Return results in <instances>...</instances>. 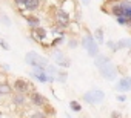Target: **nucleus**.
I'll return each instance as SVG.
<instances>
[{
    "mask_svg": "<svg viewBox=\"0 0 131 118\" xmlns=\"http://www.w3.org/2000/svg\"><path fill=\"white\" fill-rule=\"evenodd\" d=\"M0 92H2L3 95H11V92H13V86H8L5 81H0Z\"/></svg>",
    "mask_w": 131,
    "mask_h": 118,
    "instance_id": "19",
    "label": "nucleus"
},
{
    "mask_svg": "<svg viewBox=\"0 0 131 118\" xmlns=\"http://www.w3.org/2000/svg\"><path fill=\"white\" fill-rule=\"evenodd\" d=\"M82 46L85 48L86 54H88L91 58H94V57L99 54V43L96 41V38L93 37V34L88 32V29L85 31V34H83V37H82Z\"/></svg>",
    "mask_w": 131,
    "mask_h": 118,
    "instance_id": "4",
    "label": "nucleus"
},
{
    "mask_svg": "<svg viewBox=\"0 0 131 118\" xmlns=\"http://www.w3.org/2000/svg\"><path fill=\"white\" fill-rule=\"evenodd\" d=\"M79 46V41L76 40V38H70L68 40V48L70 49H74V48H77Z\"/></svg>",
    "mask_w": 131,
    "mask_h": 118,
    "instance_id": "23",
    "label": "nucleus"
},
{
    "mask_svg": "<svg viewBox=\"0 0 131 118\" xmlns=\"http://www.w3.org/2000/svg\"><path fill=\"white\" fill-rule=\"evenodd\" d=\"M106 14H111L114 17H128L131 23V0H117L110 5V9Z\"/></svg>",
    "mask_w": 131,
    "mask_h": 118,
    "instance_id": "2",
    "label": "nucleus"
},
{
    "mask_svg": "<svg viewBox=\"0 0 131 118\" xmlns=\"http://www.w3.org/2000/svg\"><path fill=\"white\" fill-rule=\"evenodd\" d=\"M83 101L86 103V104H90V106H99V104H102L103 101H105V92L102 91V89H90V91H86L85 94H83Z\"/></svg>",
    "mask_w": 131,
    "mask_h": 118,
    "instance_id": "5",
    "label": "nucleus"
},
{
    "mask_svg": "<svg viewBox=\"0 0 131 118\" xmlns=\"http://www.w3.org/2000/svg\"><path fill=\"white\" fill-rule=\"evenodd\" d=\"M110 116H111V118H122V116H123V113H122V112L114 110V112H111V113H110Z\"/></svg>",
    "mask_w": 131,
    "mask_h": 118,
    "instance_id": "28",
    "label": "nucleus"
},
{
    "mask_svg": "<svg viewBox=\"0 0 131 118\" xmlns=\"http://www.w3.org/2000/svg\"><path fill=\"white\" fill-rule=\"evenodd\" d=\"M29 116H32V118H46V113L45 112H34Z\"/></svg>",
    "mask_w": 131,
    "mask_h": 118,
    "instance_id": "26",
    "label": "nucleus"
},
{
    "mask_svg": "<svg viewBox=\"0 0 131 118\" xmlns=\"http://www.w3.org/2000/svg\"><path fill=\"white\" fill-rule=\"evenodd\" d=\"M116 91H117V92H123V94L129 92V91H131V77H129V75L122 77V78L117 81Z\"/></svg>",
    "mask_w": 131,
    "mask_h": 118,
    "instance_id": "13",
    "label": "nucleus"
},
{
    "mask_svg": "<svg viewBox=\"0 0 131 118\" xmlns=\"http://www.w3.org/2000/svg\"><path fill=\"white\" fill-rule=\"evenodd\" d=\"M28 100H29V103L32 104V106H36V107H43L46 103H48V98L45 97V95H42L40 92H37V91H31L29 94H28Z\"/></svg>",
    "mask_w": 131,
    "mask_h": 118,
    "instance_id": "9",
    "label": "nucleus"
},
{
    "mask_svg": "<svg viewBox=\"0 0 131 118\" xmlns=\"http://www.w3.org/2000/svg\"><path fill=\"white\" fill-rule=\"evenodd\" d=\"M2 97H3V94H2V92H0V101H2Z\"/></svg>",
    "mask_w": 131,
    "mask_h": 118,
    "instance_id": "32",
    "label": "nucleus"
},
{
    "mask_svg": "<svg viewBox=\"0 0 131 118\" xmlns=\"http://www.w3.org/2000/svg\"><path fill=\"white\" fill-rule=\"evenodd\" d=\"M70 109H71L73 112H76V113H79V112H82V110H83V107H82V104H80L79 101H76V100H73V101H70Z\"/></svg>",
    "mask_w": 131,
    "mask_h": 118,
    "instance_id": "20",
    "label": "nucleus"
},
{
    "mask_svg": "<svg viewBox=\"0 0 131 118\" xmlns=\"http://www.w3.org/2000/svg\"><path fill=\"white\" fill-rule=\"evenodd\" d=\"M51 57H52V60L56 62V65L60 66V68H70V66H71V60H70V58L65 55L60 49H57V48H54Z\"/></svg>",
    "mask_w": 131,
    "mask_h": 118,
    "instance_id": "8",
    "label": "nucleus"
},
{
    "mask_svg": "<svg viewBox=\"0 0 131 118\" xmlns=\"http://www.w3.org/2000/svg\"><path fill=\"white\" fill-rule=\"evenodd\" d=\"M29 75L32 78H36L37 81H40V83H54L56 81V75L48 74L45 69H36V68H32V71L29 72Z\"/></svg>",
    "mask_w": 131,
    "mask_h": 118,
    "instance_id": "7",
    "label": "nucleus"
},
{
    "mask_svg": "<svg viewBox=\"0 0 131 118\" xmlns=\"http://www.w3.org/2000/svg\"><path fill=\"white\" fill-rule=\"evenodd\" d=\"M0 46H2L5 51H9V45H8V43L3 40V38H0Z\"/></svg>",
    "mask_w": 131,
    "mask_h": 118,
    "instance_id": "29",
    "label": "nucleus"
},
{
    "mask_svg": "<svg viewBox=\"0 0 131 118\" xmlns=\"http://www.w3.org/2000/svg\"><path fill=\"white\" fill-rule=\"evenodd\" d=\"M93 37L96 38V41L99 43V46H100V45H103V43H105V34H103V28H96V29H94V32H93Z\"/></svg>",
    "mask_w": 131,
    "mask_h": 118,
    "instance_id": "16",
    "label": "nucleus"
},
{
    "mask_svg": "<svg viewBox=\"0 0 131 118\" xmlns=\"http://www.w3.org/2000/svg\"><path fill=\"white\" fill-rule=\"evenodd\" d=\"M56 80L60 81V83H67V80H68V72H67V71H59V72L56 74Z\"/></svg>",
    "mask_w": 131,
    "mask_h": 118,
    "instance_id": "21",
    "label": "nucleus"
},
{
    "mask_svg": "<svg viewBox=\"0 0 131 118\" xmlns=\"http://www.w3.org/2000/svg\"><path fill=\"white\" fill-rule=\"evenodd\" d=\"M116 48H117V51H120V49H131V38L128 37V38H120L119 41H116Z\"/></svg>",
    "mask_w": 131,
    "mask_h": 118,
    "instance_id": "17",
    "label": "nucleus"
},
{
    "mask_svg": "<svg viewBox=\"0 0 131 118\" xmlns=\"http://www.w3.org/2000/svg\"><path fill=\"white\" fill-rule=\"evenodd\" d=\"M90 2H91V0H83V3H86V5H88Z\"/></svg>",
    "mask_w": 131,
    "mask_h": 118,
    "instance_id": "31",
    "label": "nucleus"
},
{
    "mask_svg": "<svg viewBox=\"0 0 131 118\" xmlns=\"http://www.w3.org/2000/svg\"><path fill=\"white\" fill-rule=\"evenodd\" d=\"M31 37H32V40L34 41H39V43H42L43 40H46V37H48V31L43 28V26H37V28H34L32 31H31Z\"/></svg>",
    "mask_w": 131,
    "mask_h": 118,
    "instance_id": "12",
    "label": "nucleus"
},
{
    "mask_svg": "<svg viewBox=\"0 0 131 118\" xmlns=\"http://www.w3.org/2000/svg\"><path fill=\"white\" fill-rule=\"evenodd\" d=\"M94 66L99 69L100 77L103 80H108V81H113L119 74V69L111 62V58L108 55H105V54H100V52L94 57Z\"/></svg>",
    "mask_w": 131,
    "mask_h": 118,
    "instance_id": "1",
    "label": "nucleus"
},
{
    "mask_svg": "<svg viewBox=\"0 0 131 118\" xmlns=\"http://www.w3.org/2000/svg\"><path fill=\"white\" fill-rule=\"evenodd\" d=\"M13 89L17 92H23V94H29L32 91V84L31 81L25 80V78H16L13 83Z\"/></svg>",
    "mask_w": 131,
    "mask_h": 118,
    "instance_id": "10",
    "label": "nucleus"
},
{
    "mask_svg": "<svg viewBox=\"0 0 131 118\" xmlns=\"http://www.w3.org/2000/svg\"><path fill=\"white\" fill-rule=\"evenodd\" d=\"M54 20H56V25L59 26V28H63V29H67L68 28V25H70V11H67L63 6L62 8H59L57 11H56V14H54Z\"/></svg>",
    "mask_w": 131,
    "mask_h": 118,
    "instance_id": "6",
    "label": "nucleus"
},
{
    "mask_svg": "<svg viewBox=\"0 0 131 118\" xmlns=\"http://www.w3.org/2000/svg\"><path fill=\"white\" fill-rule=\"evenodd\" d=\"M25 20H26V23L31 29H34L40 25V19L37 16H32V14H25Z\"/></svg>",
    "mask_w": 131,
    "mask_h": 118,
    "instance_id": "15",
    "label": "nucleus"
},
{
    "mask_svg": "<svg viewBox=\"0 0 131 118\" xmlns=\"http://www.w3.org/2000/svg\"><path fill=\"white\" fill-rule=\"evenodd\" d=\"M14 5H16V6H20V8H22V5H23V0H14Z\"/></svg>",
    "mask_w": 131,
    "mask_h": 118,
    "instance_id": "30",
    "label": "nucleus"
},
{
    "mask_svg": "<svg viewBox=\"0 0 131 118\" xmlns=\"http://www.w3.org/2000/svg\"><path fill=\"white\" fill-rule=\"evenodd\" d=\"M116 98H117V101H119V103H125V101H126V95H125L123 92H120Z\"/></svg>",
    "mask_w": 131,
    "mask_h": 118,
    "instance_id": "27",
    "label": "nucleus"
},
{
    "mask_svg": "<svg viewBox=\"0 0 131 118\" xmlns=\"http://www.w3.org/2000/svg\"><path fill=\"white\" fill-rule=\"evenodd\" d=\"M0 22H3L5 26H11V20H9L8 16H0Z\"/></svg>",
    "mask_w": 131,
    "mask_h": 118,
    "instance_id": "24",
    "label": "nucleus"
},
{
    "mask_svg": "<svg viewBox=\"0 0 131 118\" xmlns=\"http://www.w3.org/2000/svg\"><path fill=\"white\" fill-rule=\"evenodd\" d=\"M63 41H65V35H63V34H60V35H57V37L51 41V45H49V46L54 49V48H57V46H59L60 43H63Z\"/></svg>",
    "mask_w": 131,
    "mask_h": 118,
    "instance_id": "22",
    "label": "nucleus"
},
{
    "mask_svg": "<svg viewBox=\"0 0 131 118\" xmlns=\"http://www.w3.org/2000/svg\"><path fill=\"white\" fill-rule=\"evenodd\" d=\"M28 101H29V100H28V94L17 92V91H14V94L11 92V103H13L16 107H23Z\"/></svg>",
    "mask_w": 131,
    "mask_h": 118,
    "instance_id": "11",
    "label": "nucleus"
},
{
    "mask_svg": "<svg viewBox=\"0 0 131 118\" xmlns=\"http://www.w3.org/2000/svg\"><path fill=\"white\" fill-rule=\"evenodd\" d=\"M43 110H45V113H46V116H56L57 115V112H56V109H54V106H51L49 103H46L43 107H42Z\"/></svg>",
    "mask_w": 131,
    "mask_h": 118,
    "instance_id": "18",
    "label": "nucleus"
},
{
    "mask_svg": "<svg viewBox=\"0 0 131 118\" xmlns=\"http://www.w3.org/2000/svg\"><path fill=\"white\" fill-rule=\"evenodd\" d=\"M2 116H3V112H0V118H2Z\"/></svg>",
    "mask_w": 131,
    "mask_h": 118,
    "instance_id": "33",
    "label": "nucleus"
},
{
    "mask_svg": "<svg viewBox=\"0 0 131 118\" xmlns=\"http://www.w3.org/2000/svg\"><path fill=\"white\" fill-rule=\"evenodd\" d=\"M25 63L31 68H36V69H45L46 71V66L49 65V60L46 57L37 54L36 51H29L25 54Z\"/></svg>",
    "mask_w": 131,
    "mask_h": 118,
    "instance_id": "3",
    "label": "nucleus"
},
{
    "mask_svg": "<svg viewBox=\"0 0 131 118\" xmlns=\"http://www.w3.org/2000/svg\"><path fill=\"white\" fill-rule=\"evenodd\" d=\"M40 6H42V0H23V5H22V8L29 12L37 11Z\"/></svg>",
    "mask_w": 131,
    "mask_h": 118,
    "instance_id": "14",
    "label": "nucleus"
},
{
    "mask_svg": "<svg viewBox=\"0 0 131 118\" xmlns=\"http://www.w3.org/2000/svg\"><path fill=\"white\" fill-rule=\"evenodd\" d=\"M106 46L113 51V52H117V48H116V41H113V40H110V41H106Z\"/></svg>",
    "mask_w": 131,
    "mask_h": 118,
    "instance_id": "25",
    "label": "nucleus"
}]
</instances>
